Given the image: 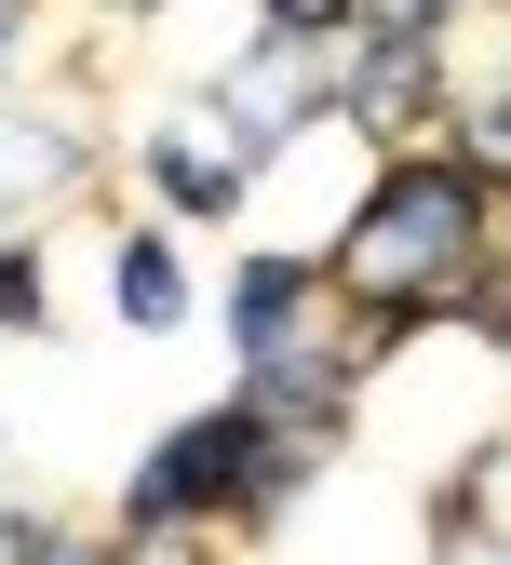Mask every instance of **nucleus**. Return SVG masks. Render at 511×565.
<instances>
[{
	"instance_id": "f257e3e1",
	"label": "nucleus",
	"mask_w": 511,
	"mask_h": 565,
	"mask_svg": "<svg viewBox=\"0 0 511 565\" xmlns=\"http://www.w3.org/2000/svg\"><path fill=\"white\" fill-rule=\"evenodd\" d=\"M471 256H485V189H471L458 162H404L377 202H363L337 282L377 297V310H430L445 282H471Z\"/></svg>"
},
{
	"instance_id": "f03ea898",
	"label": "nucleus",
	"mask_w": 511,
	"mask_h": 565,
	"mask_svg": "<svg viewBox=\"0 0 511 565\" xmlns=\"http://www.w3.org/2000/svg\"><path fill=\"white\" fill-rule=\"evenodd\" d=\"M256 484V417H189V431L135 471V525H189L215 499H243Z\"/></svg>"
},
{
	"instance_id": "7ed1b4c3",
	"label": "nucleus",
	"mask_w": 511,
	"mask_h": 565,
	"mask_svg": "<svg viewBox=\"0 0 511 565\" xmlns=\"http://www.w3.org/2000/svg\"><path fill=\"white\" fill-rule=\"evenodd\" d=\"M230 310H243V364H283V350H297V310H310V269L297 256H256Z\"/></svg>"
},
{
	"instance_id": "20e7f679",
	"label": "nucleus",
	"mask_w": 511,
	"mask_h": 565,
	"mask_svg": "<svg viewBox=\"0 0 511 565\" xmlns=\"http://www.w3.org/2000/svg\"><path fill=\"white\" fill-rule=\"evenodd\" d=\"M230 121L256 135V149H269V135H297V121H310V67H297V54H269V67H230Z\"/></svg>"
},
{
	"instance_id": "39448f33",
	"label": "nucleus",
	"mask_w": 511,
	"mask_h": 565,
	"mask_svg": "<svg viewBox=\"0 0 511 565\" xmlns=\"http://www.w3.org/2000/svg\"><path fill=\"white\" fill-rule=\"evenodd\" d=\"M121 310H135V337H162V323L189 310V269H175L162 243H121Z\"/></svg>"
},
{
	"instance_id": "423d86ee",
	"label": "nucleus",
	"mask_w": 511,
	"mask_h": 565,
	"mask_svg": "<svg viewBox=\"0 0 511 565\" xmlns=\"http://www.w3.org/2000/svg\"><path fill=\"white\" fill-rule=\"evenodd\" d=\"M162 189L189 202V216H215V202H230V162H215V149H189V135H162Z\"/></svg>"
},
{
	"instance_id": "0eeeda50",
	"label": "nucleus",
	"mask_w": 511,
	"mask_h": 565,
	"mask_svg": "<svg viewBox=\"0 0 511 565\" xmlns=\"http://www.w3.org/2000/svg\"><path fill=\"white\" fill-rule=\"evenodd\" d=\"M269 28L283 41H323V28H350V0H269Z\"/></svg>"
},
{
	"instance_id": "6e6552de",
	"label": "nucleus",
	"mask_w": 511,
	"mask_h": 565,
	"mask_svg": "<svg viewBox=\"0 0 511 565\" xmlns=\"http://www.w3.org/2000/svg\"><path fill=\"white\" fill-rule=\"evenodd\" d=\"M0 323H41V269L28 256H0Z\"/></svg>"
},
{
	"instance_id": "1a4fd4ad",
	"label": "nucleus",
	"mask_w": 511,
	"mask_h": 565,
	"mask_svg": "<svg viewBox=\"0 0 511 565\" xmlns=\"http://www.w3.org/2000/svg\"><path fill=\"white\" fill-rule=\"evenodd\" d=\"M41 552H54L41 525H14V512H0V565H41Z\"/></svg>"
},
{
	"instance_id": "9d476101",
	"label": "nucleus",
	"mask_w": 511,
	"mask_h": 565,
	"mask_svg": "<svg viewBox=\"0 0 511 565\" xmlns=\"http://www.w3.org/2000/svg\"><path fill=\"white\" fill-rule=\"evenodd\" d=\"M498 337H511V297H498Z\"/></svg>"
},
{
	"instance_id": "9b49d317",
	"label": "nucleus",
	"mask_w": 511,
	"mask_h": 565,
	"mask_svg": "<svg viewBox=\"0 0 511 565\" xmlns=\"http://www.w3.org/2000/svg\"><path fill=\"white\" fill-rule=\"evenodd\" d=\"M0 28H14V0H0Z\"/></svg>"
}]
</instances>
